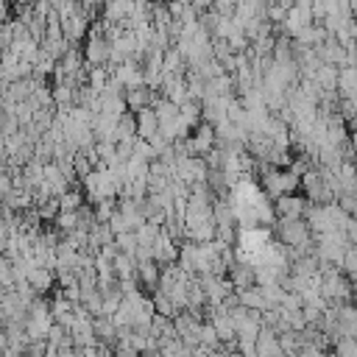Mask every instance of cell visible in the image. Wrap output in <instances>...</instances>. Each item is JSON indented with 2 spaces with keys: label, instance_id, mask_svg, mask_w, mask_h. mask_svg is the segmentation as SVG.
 <instances>
[{
  "label": "cell",
  "instance_id": "obj_18",
  "mask_svg": "<svg viewBox=\"0 0 357 357\" xmlns=\"http://www.w3.org/2000/svg\"><path fill=\"white\" fill-rule=\"evenodd\" d=\"M117 134H120V139H126V137H137V114H134V112H126V114L120 117V123H117Z\"/></svg>",
  "mask_w": 357,
  "mask_h": 357
},
{
  "label": "cell",
  "instance_id": "obj_10",
  "mask_svg": "<svg viewBox=\"0 0 357 357\" xmlns=\"http://www.w3.org/2000/svg\"><path fill=\"white\" fill-rule=\"evenodd\" d=\"M153 134H159V117H156V109L148 106V109L137 112V137L151 139Z\"/></svg>",
  "mask_w": 357,
  "mask_h": 357
},
{
  "label": "cell",
  "instance_id": "obj_17",
  "mask_svg": "<svg viewBox=\"0 0 357 357\" xmlns=\"http://www.w3.org/2000/svg\"><path fill=\"white\" fill-rule=\"evenodd\" d=\"M114 243H117V248H120L123 254H131V257L137 259V248H139L137 231H123V234H117V237H114Z\"/></svg>",
  "mask_w": 357,
  "mask_h": 357
},
{
  "label": "cell",
  "instance_id": "obj_7",
  "mask_svg": "<svg viewBox=\"0 0 357 357\" xmlns=\"http://www.w3.org/2000/svg\"><path fill=\"white\" fill-rule=\"evenodd\" d=\"M153 259H156L159 265H173V262H178V243H176L167 231H162L159 240L153 243Z\"/></svg>",
  "mask_w": 357,
  "mask_h": 357
},
{
  "label": "cell",
  "instance_id": "obj_2",
  "mask_svg": "<svg viewBox=\"0 0 357 357\" xmlns=\"http://www.w3.org/2000/svg\"><path fill=\"white\" fill-rule=\"evenodd\" d=\"M349 248H354V245L349 243V237L343 231H329V234H318L315 237V254H318L321 262H332V265L340 268L346 254H349Z\"/></svg>",
  "mask_w": 357,
  "mask_h": 357
},
{
  "label": "cell",
  "instance_id": "obj_25",
  "mask_svg": "<svg viewBox=\"0 0 357 357\" xmlns=\"http://www.w3.org/2000/svg\"><path fill=\"white\" fill-rule=\"evenodd\" d=\"M329 357H337V354H335V351H332V354H329Z\"/></svg>",
  "mask_w": 357,
  "mask_h": 357
},
{
  "label": "cell",
  "instance_id": "obj_3",
  "mask_svg": "<svg viewBox=\"0 0 357 357\" xmlns=\"http://www.w3.org/2000/svg\"><path fill=\"white\" fill-rule=\"evenodd\" d=\"M84 59L89 67H109L112 61V42L106 36H89L84 45Z\"/></svg>",
  "mask_w": 357,
  "mask_h": 357
},
{
  "label": "cell",
  "instance_id": "obj_20",
  "mask_svg": "<svg viewBox=\"0 0 357 357\" xmlns=\"http://www.w3.org/2000/svg\"><path fill=\"white\" fill-rule=\"evenodd\" d=\"M332 351H335L337 357H357V337H340V340L332 346Z\"/></svg>",
  "mask_w": 357,
  "mask_h": 357
},
{
  "label": "cell",
  "instance_id": "obj_1",
  "mask_svg": "<svg viewBox=\"0 0 357 357\" xmlns=\"http://www.w3.org/2000/svg\"><path fill=\"white\" fill-rule=\"evenodd\" d=\"M351 215H346L340 209V204H310L307 209V223L312 229V234H329V231H346V223H349Z\"/></svg>",
  "mask_w": 357,
  "mask_h": 357
},
{
  "label": "cell",
  "instance_id": "obj_28",
  "mask_svg": "<svg viewBox=\"0 0 357 357\" xmlns=\"http://www.w3.org/2000/svg\"><path fill=\"white\" fill-rule=\"evenodd\" d=\"M354 123H357V117H354Z\"/></svg>",
  "mask_w": 357,
  "mask_h": 357
},
{
  "label": "cell",
  "instance_id": "obj_6",
  "mask_svg": "<svg viewBox=\"0 0 357 357\" xmlns=\"http://www.w3.org/2000/svg\"><path fill=\"white\" fill-rule=\"evenodd\" d=\"M159 100V95H156V89H151V86H134V89H126V103H128V112H142V109H148V106H153Z\"/></svg>",
  "mask_w": 357,
  "mask_h": 357
},
{
  "label": "cell",
  "instance_id": "obj_15",
  "mask_svg": "<svg viewBox=\"0 0 357 357\" xmlns=\"http://www.w3.org/2000/svg\"><path fill=\"white\" fill-rule=\"evenodd\" d=\"M315 81H318V86H321L324 92H337V81H340V67H335V64H324V67L318 70Z\"/></svg>",
  "mask_w": 357,
  "mask_h": 357
},
{
  "label": "cell",
  "instance_id": "obj_22",
  "mask_svg": "<svg viewBox=\"0 0 357 357\" xmlns=\"http://www.w3.org/2000/svg\"><path fill=\"white\" fill-rule=\"evenodd\" d=\"M298 357H329V354H326V349H318V346H304V349L298 351Z\"/></svg>",
  "mask_w": 357,
  "mask_h": 357
},
{
  "label": "cell",
  "instance_id": "obj_23",
  "mask_svg": "<svg viewBox=\"0 0 357 357\" xmlns=\"http://www.w3.org/2000/svg\"><path fill=\"white\" fill-rule=\"evenodd\" d=\"M273 3H276V6H282V8H287V11H290V8H293V6H296V3H298V0H273Z\"/></svg>",
  "mask_w": 357,
  "mask_h": 357
},
{
  "label": "cell",
  "instance_id": "obj_11",
  "mask_svg": "<svg viewBox=\"0 0 357 357\" xmlns=\"http://www.w3.org/2000/svg\"><path fill=\"white\" fill-rule=\"evenodd\" d=\"M25 282H28L39 296H45V293H47L59 279H56V271H53V268H39V265H36V268L28 273V279H25Z\"/></svg>",
  "mask_w": 357,
  "mask_h": 357
},
{
  "label": "cell",
  "instance_id": "obj_21",
  "mask_svg": "<svg viewBox=\"0 0 357 357\" xmlns=\"http://www.w3.org/2000/svg\"><path fill=\"white\" fill-rule=\"evenodd\" d=\"M346 237H349V243L351 245H357V218H349V223H346V231H343Z\"/></svg>",
  "mask_w": 357,
  "mask_h": 357
},
{
  "label": "cell",
  "instance_id": "obj_5",
  "mask_svg": "<svg viewBox=\"0 0 357 357\" xmlns=\"http://www.w3.org/2000/svg\"><path fill=\"white\" fill-rule=\"evenodd\" d=\"M190 142H192V151L195 156H206L212 148H218V134H215V126L212 123H201L192 134H190Z\"/></svg>",
  "mask_w": 357,
  "mask_h": 357
},
{
  "label": "cell",
  "instance_id": "obj_29",
  "mask_svg": "<svg viewBox=\"0 0 357 357\" xmlns=\"http://www.w3.org/2000/svg\"><path fill=\"white\" fill-rule=\"evenodd\" d=\"M354 248H357V245H354Z\"/></svg>",
  "mask_w": 357,
  "mask_h": 357
},
{
  "label": "cell",
  "instance_id": "obj_12",
  "mask_svg": "<svg viewBox=\"0 0 357 357\" xmlns=\"http://www.w3.org/2000/svg\"><path fill=\"white\" fill-rule=\"evenodd\" d=\"M137 276H139V284L148 287V290H156L159 287V279H162V268L156 259H145V262H137Z\"/></svg>",
  "mask_w": 357,
  "mask_h": 357
},
{
  "label": "cell",
  "instance_id": "obj_16",
  "mask_svg": "<svg viewBox=\"0 0 357 357\" xmlns=\"http://www.w3.org/2000/svg\"><path fill=\"white\" fill-rule=\"evenodd\" d=\"M114 273H117V279H131V276H137V259L131 257V254H117L114 257Z\"/></svg>",
  "mask_w": 357,
  "mask_h": 357
},
{
  "label": "cell",
  "instance_id": "obj_27",
  "mask_svg": "<svg viewBox=\"0 0 357 357\" xmlns=\"http://www.w3.org/2000/svg\"><path fill=\"white\" fill-rule=\"evenodd\" d=\"M354 304H357V296H354Z\"/></svg>",
  "mask_w": 357,
  "mask_h": 357
},
{
  "label": "cell",
  "instance_id": "obj_8",
  "mask_svg": "<svg viewBox=\"0 0 357 357\" xmlns=\"http://www.w3.org/2000/svg\"><path fill=\"white\" fill-rule=\"evenodd\" d=\"M226 276H229V282L234 284V290H248V287L257 284V268L248 265V262H234Z\"/></svg>",
  "mask_w": 357,
  "mask_h": 357
},
{
  "label": "cell",
  "instance_id": "obj_14",
  "mask_svg": "<svg viewBox=\"0 0 357 357\" xmlns=\"http://www.w3.org/2000/svg\"><path fill=\"white\" fill-rule=\"evenodd\" d=\"M337 92H340V98L357 103V67H343V70H340Z\"/></svg>",
  "mask_w": 357,
  "mask_h": 357
},
{
  "label": "cell",
  "instance_id": "obj_19",
  "mask_svg": "<svg viewBox=\"0 0 357 357\" xmlns=\"http://www.w3.org/2000/svg\"><path fill=\"white\" fill-rule=\"evenodd\" d=\"M0 282H3V290H14V284H17L14 262L8 257H3V262H0Z\"/></svg>",
  "mask_w": 357,
  "mask_h": 357
},
{
  "label": "cell",
  "instance_id": "obj_13",
  "mask_svg": "<svg viewBox=\"0 0 357 357\" xmlns=\"http://www.w3.org/2000/svg\"><path fill=\"white\" fill-rule=\"evenodd\" d=\"M240 293V304L243 307H248V310H259V312H265L271 304H268V298H265V290L259 287V284H254V287H248V290H237Z\"/></svg>",
  "mask_w": 357,
  "mask_h": 357
},
{
  "label": "cell",
  "instance_id": "obj_9",
  "mask_svg": "<svg viewBox=\"0 0 357 357\" xmlns=\"http://www.w3.org/2000/svg\"><path fill=\"white\" fill-rule=\"evenodd\" d=\"M337 335L340 337H357V304H340L337 307Z\"/></svg>",
  "mask_w": 357,
  "mask_h": 357
},
{
  "label": "cell",
  "instance_id": "obj_26",
  "mask_svg": "<svg viewBox=\"0 0 357 357\" xmlns=\"http://www.w3.org/2000/svg\"><path fill=\"white\" fill-rule=\"evenodd\" d=\"M73 3H81V0H73Z\"/></svg>",
  "mask_w": 357,
  "mask_h": 357
},
{
  "label": "cell",
  "instance_id": "obj_4",
  "mask_svg": "<svg viewBox=\"0 0 357 357\" xmlns=\"http://www.w3.org/2000/svg\"><path fill=\"white\" fill-rule=\"evenodd\" d=\"M273 209H276V218H307V209H310V201L304 195H282L273 201Z\"/></svg>",
  "mask_w": 357,
  "mask_h": 357
},
{
  "label": "cell",
  "instance_id": "obj_24",
  "mask_svg": "<svg viewBox=\"0 0 357 357\" xmlns=\"http://www.w3.org/2000/svg\"><path fill=\"white\" fill-rule=\"evenodd\" d=\"M351 131H357V123H351Z\"/></svg>",
  "mask_w": 357,
  "mask_h": 357
}]
</instances>
